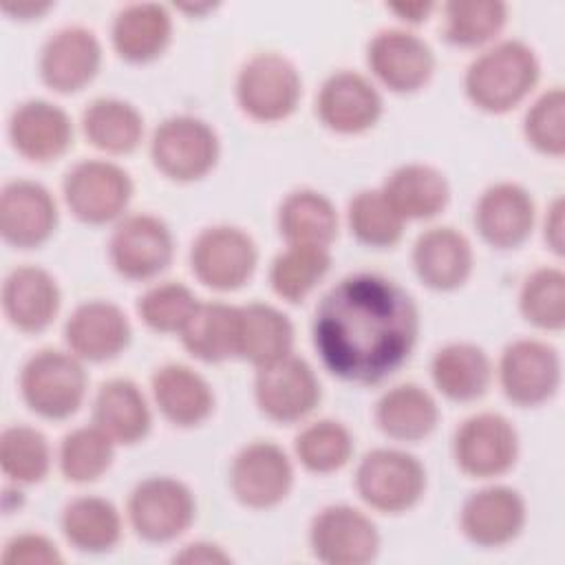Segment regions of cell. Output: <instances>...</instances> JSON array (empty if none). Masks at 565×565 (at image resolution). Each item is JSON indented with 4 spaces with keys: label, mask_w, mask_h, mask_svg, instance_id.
<instances>
[{
    "label": "cell",
    "mask_w": 565,
    "mask_h": 565,
    "mask_svg": "<svg viewBox=\"0 0 565 565\" xmlns=\"http://www.w3.org/2000/svg\"><path fill=\"white\" fill-rule=\"evenodd\" d=\"M419 313L411 294L380 274H351L320 300L313 347L340 380L377 384L413 353Z\"/></svg>",
    "instance_id": "cell-1"
},
{
    "label": "cell",
    "mask_w": 565,
    "mask_h": 565,
    "mask_svg": "<svg viewBox=\"0 0 565 565\" xmlns=\"http://www.w3.org/2000/svg\"><path fill=\"white\" fill-rule=\"evenodd\" d=\"M539 73L536 53L527 44L503 40L472 60L463 77V88L479 110L501 115L532 93Z\"/></svg>",
    "instance_id": "cell-2"
},
{
    "label": "cell",
    "mask_w": 565,
    "mask_h": 565,
    "mask_svg": "<svg viewBox=\"0 0 565 565\" xmlns=\"http://www.w3.org/2000/svg\"><path fill=\"white\" fill-rule=\"evenodd\" d=\"M24 404L44 419H66L86 395V371L77 355L57 349L33 353L20 371Z\"/></svg>",
    "instance_id": "cell-3"
},
{
    "label": "cell",
    "mask_w": 565,
    "mask_h": 565,
    "mask_svg": "<svg viewBox=\"0 0 565 565\" xmlns=\"http://www.w3.org/2000/svg\"><path fill=\"white\" fill-rule=\"evenodd\" d=\"M355 488L362 501L373 510L399 514L422 499L426 490V470L404 450L375 448L360 459Z\"/></svg>",
    "instance_id": "cell-4"
},
{
    "label": "cell",
    "mask_w": 565,
    "mask_h": 565,
    "mask_svg": "<svg viewBox=\"0 0 565 565\" xmlns=\"http://www.w3.org/2000/svg\"><path fill=\"white\" fill-rule=\"evenodd\" d=\"M214 128L192 115H174L161 121L150 141L154 168L172 181H196L218 161Z\"/></svg>",
    "instance_id": "cell-5"
},
{
    "label": "cell",
    "mask_w": 565,
    "mask_h": 565,
    "mask_svg": "<svg viewBox=\"0 0 565 565\" xmlns=\"http://www.w3.org/2000/svg\"><path fill=\"white\" fill-rule=\"evenodd\" d=\"M236 97L252 119L280 121L296 110L302 97V79L285 55L258 53L243 64L236 79Z\"/></svg>",
    "instance_id": "cell-6"
},
{
    "label": "cell",
    "mask_w": 565,
    "mask_h": 565,
    "mask_svg": "<svg viewBox=\"0 0 565 565\" xmlns=\"http://www.w3.org/2000/svg\"><path fill=\"white\" fill-rule=\"evenodd\" d=\"M64 201L75 218L104 225L124 214L132 199L130 174L113 161L88 159L75 163L62 183Z\"/></svg>",
    "instance_id": "cell-7"
},
{
    "label": "cell",
    "mask_w": 565,
    "mask_h": 565,
    "mask_svg": "<svg viewBox=\"0 0 565 565\" xmlns=\"http://www.w3.org/2000/svg\"><path fill=\"white\" fill-rule=\"evenodd\" d=\"M196 503L190 488L172 477H148L128 497L132 530L150 543H168L181 536L194 521Z\"/></svg>",
    "instance_id": "cell-8"
},
{
    "label": "cell",
    "mask_w": 565,
    "mask_h": 565,
    "mask_svg": "<svg viewBox=\"0 0 565 565\" xmlns=\"http://www.w3.org/2000/svg\"><path fill=\"white\" fill-rule=\"evenodd\" d=\"M258 263L254 238L234 225H212L192 241V274L210 289L234 291L243 287Z\"/></svg>",
    "instance_id": "cell-9"
},
{
    "label": "cell",
    "mask_w": 565,
    "mask_h": 565,
    "mask_svg": "<svg viewBox=\"0 0 565 565\" xmlns=\"http://www.w3.org/2000/svg\"><path fill=\"white\" fill-rule=\"evenodd\" d=\"M519 455V435L499 413H477L455 433L452 457L457 468L477 479L508 472Z\"/></svg>",
    "instance_id": "cell-10"
},
{
    "label": "cell",
    "mask_w": 565,
    "mask_h": 565,
    "mask_svg": "<svg viewBox=\"0 0 565 565\" xmlns=\"http://www.w3.org/2000/svg\"><path fill=\"white\" fill-rule=\"evenodd\" d=\"M309 545L322 563L364 565L377 556L380 532L358 508L327 505L311 521Z\"/></svg>",
    "instance_id": "cell-11"
},
{
    "label": "cell",
    "mask_w": 565,
    "mask_h": 565,
    "mask_svg": "<svg viewBox=\"0 0 565 565\" xmlns=\"http://www.w3.org/2000/svg\"><path fill=\"white\" fill-rule=\"evenodd\" d=\"M499 382L516 406H539L552 399L561 386V358L547 342L514 340L501 353Z\"/></svg>",
    "instance_id": "cell-12"
},
{
    "label": "cell",
    "mask_w": 565,
    "mask_h": 565,
    "mask_svg": "<svg viewBox=\"0 0 565 565\" xmlns=\"http://www.w3.org/2000/svg\"><path fill=\"white\" fill-rule=\"evenodd\" d=\"M294 486V466L287 452L271 441H254L236 452L230 466L234 497L254 510L285 501Z\"/></svg>",
    "instance_id": "cell-13"
},
{
    "label": "cell",
    "mask_w": 565,
    "mask_h": 565,
    "mask_svg": "<svg viewBox=\"0 0 565 565\" xmlns=\"http://www.w3.org/2000/svg\"><path fill=\"white\" fill-rule=\"evenodd\" d=\"M258 408L274 422L305 419L320 402V382L311 364L298 355L260 366L254 382Z\"/></svg>",
    "instance_id": "cell-14"
},
{
    "label": "cell",
    "mask_w": 565,
    "mask_h": 565,
    "mask_svg": "<svg viewBox=\"0 0 565 565\" xmlns=\"http://www.w3.org/2000/svg\"><path fill=\"white\" fill-rule=\"evenodd\" d=\"M110 263L128 280H148L161 274L174 254L168 225L152 214H130L121 218L108 245Z\"/></svg>",
    "instance_id": "cell-15"
},
{
    "label": "cell",
    "mask_w": 565,
    "mask_h": 565,
    "mask_svg": "<svg viewBox=\"0 0 565 565\" xmlns=\"http://www.w3.org/2000/svg\"><path fill=\"white\" fill-rule=\"evenodd\" d=\"M371 73L393 93H415L435 71L433 49L415 33L402 29L380 31L366 49Z\"/></svg>",
    "instance_id": "cell-16"
},
{
    "label": "cell",
    "mask_w": 565,
    "mask_h": 565,
    "mask_svg": "<svg viewBox=\"0 0 565 565\" xmlns=\"http://www.w3.org/2000/svg\"><path fill=\"white\" fill-rule=\"evenodd\" d=\"M57 227L53 194L38 181L15 179L0 194V234L20 249L40 247Z\"/></svg>",
    "instance_id": "cell-17"
},
{
    "label": "cell",
    "mask_w": 565,
    "mask_h": 565,
    "mask_svg": "<svg viewBox=\"0 0 565 565\" xmlns=\"http://www.w3.org/2000/svg\"><path fill=\"white\" fill-rule=\"evenodd\" d=\"M102 66V44L84 26H64L42 46L40 75L55 93H77L88 86Z\"/></svg>",
    "instance_id": "cell-18"
},
{
    "label": "cell",
    "mask_w": 565,
    "mask_h": 565,
    "mask_svg": "<svg viewBox=\"0 0 565 565\" xmlns=\"http://www.w3.org/2000/svg\"><path fill=\"white\" fill-rule=\"evenodd\" d=\"M525 519L523 497L508 486H490L472 492L463 501L459 514L461 532L479 547H501L514 541L521 534Z\"/></svg>",
    "instance_id": "cell-19"
},
{
    "label": "cell",
    "mask_w": 565,
    "mask_h": 565,
    "mask_svg": "<svg viewBox=\"0 0 565 565\" xmlns=\"http://www.w3.org/2000/svg\"><path fill=\"white\" fill-rule=\"evenodd\" d=\"M534 199L519 183H494L475 205V227L497 249L523 245L534 230Z\"/></svg>",
    "instance_id": "cell-20"
},
{
    "label": "cell",
    "mask_w": 565,
    "mask_h": 565,
    "mask_svg": "<svg viewBox=\"0 0 565 565\" xmlns=\"http://www.w3.org/2000/svg\"><path fill=\"white\" fill-rule=\"evenodd\" d=\"M316 113L320 121L340 135H358L375 126L382 115L377 88L360 73L340 71L324 79Z\"/></svg>",
    "instance_id": "cell-21"
},
{
    "label": "cell",
    "mask_w": 565,
    "mask_h": 565,
    "mask_svg": "<svg viewBox=\"0 0 565 565\" xmlns=\"http://www.w3.org/2000/svg\"><path fill=\"white\" fill-rule=\"evenodd\" d=\"M64 338L73 355L88 362L117 358L130 342V322L126 313L106 300L82 302L64 327Z\"/></svg>",
    "instance_id": "cell-22"
},
{
    "label": "cell",
    "mask_w": 565,
    "mask_h": 565,
    "mask_svg": "<svg viewBox=\"0 0 565 565\" xmlns=\"http://www.w3.org/2000/svg\"><path fill=\"white\" fill-rule=\"evenodd\" d=\"M9 139L15 152L24 159L46 163L68 150L73 124L64 108L46 99H29L11 115Z\"/></svg>",
    "instance_id": "cell-23"
},
{
    "label": "cell",
    "mask_w": 565,
    "mask_h": 565,
    "mask_svg": "<svg viewBox=\"0 0 565 565\" xmlns=\"http://www.w3.org/2000/svg\"><path fill=\"white\" fill-rule=\"evenodd\" d=\"M62 294L57 280L42 267L24 265L13 269L2 285V309L7 320L24 331L46 329L60 311Z\"/></svg>",
    "instance_id": "cell-24"
},
{
    "label": "cell",
    "mask_w": 565,
    "mask_h": 565,
    "mask_svg": "<svg viewBox=\"0 0 565 565\" xmlns=\"http://www.w3.org/2000/svg\"><path fill=\"white\" fill-rule=\"evenodd\" d=\"M472 245L452 227H433L417 236L413 245V267L417 278L437 291L461 287L472 271Z\"/></svg>",
    "instance_id": "cell-25"
},
{
    "label": "cell",
    "mask_w": 565,
    "mask_h": 565,
    "mask_svg": "<svg viewBox=\"0 0 565 565\" xmlns=\"http://www.w3.org/2000/svg\"><path fill=\"white\" fill-rule=\"evenodd\" d=\"M152 395L161 415L181 428L203 424L214 411L210 384L185 364H163L152 375Z\"/></svg>",
    "instance_id": "cell-26"
},
{
    "label": "cell",
    "mask_w": 565,
    "mask_h": 565,
    "mask_svg": "<svg viewBox=\"0 0 565 565\" xmlns=\"http://www.w3.org/2000/svg\"><path fill=\"white\" fill-rule=\"evenodd\" d=\"M93 422L115 444L130 446L148 435L152 415L141 388L130 380L115 377L99 386L93 404Z\"/></svg>",
    "instance_id": "cell-27"
},
{
    "label": "cell",
    "mask_w": 565,
    "mask_h": 565,
    "mask_svg": "<svg viewBox=\"0 0 565 565\" xmlns=\"http://www.w3.org/2000/svg\"><path fill=\"white\" fill-rule=\"evenodd\" d=\"M113 46L126 62H150L159 57L172 38V18L166 7L137 2L124 7L113 20Z\"/></svg>",
    "instance_id": "cell-28"
},
{
    "label": "cell",
    "mask_w": 565,
    "mask_h": 565,
    "mask_svg": "<svg viewBox=\"0 0 565 565\" xmlns=\"http://www.w3.org/2000/svg\"><path fill=\"white\" fill-rule=\"evenodd\" d=\"M382 192L404 221L433 218L448 205L450 199L446 177L426 163H406L395 168Z\"/></svg>",
    "instance_id": "cell-29"
},
{
    "label": "cell",
    "mask_w": 565,
    "mask_h": 565,
    "mask_svg": "<svg viewBox=\"0 0 565 565\" xmlns=\"http://www.w3.org/2000/svg\"><path fill=\"white\" fill-rule=\"evenodd\" d=\"M430 375L439 393L448 399L472 402L488 391L492 364L481 347L472 342H450L435 353Z\"/></svg>",
    "instance_id": "cell-30"
},
{
    "label": "cell",
    "mask_w": 565,
    "mask_h": 565,
    "mask_svg": "<svg viewBox=\"0 0 565 565\" xmlns=\"http://www.w3.org/2000/svg\"><path fill=\"white\" fill-rule=\"evenodd\" d=\"M291 347L294 327L282 311L263 302L238 307V358L260 369L287 358Z\"/></svg>",
    "instance_id": "cell-31"
},
{
    "label": "cell",
    "mask_w": 565,
    "mask_h": 565,
    "mask_svg": "<svg viewBox=\"0 0 565 565\" xmlns=\"http://www.w3.org/2000/svg\"><path fill=\"white\" fill-rule=\"evenodd\" d=\"M380 430L397 441L426 439L439 422L437 402L417 384H399L386 391L375 406Z\"/></svg>",
    "instance_id": "cell-32"
},
{
    "label": "cell",
    "mask_w": 565,
    "mask_h": 565,
    "mask_svg": "<svg viewBox=\"0 0 565 565\" xmlns=\"http://www.w3.org/2000/svg\"><path fill=\"white\" fill-rule=\"evenodd\" d=\"M278 230L287 245L329 247L338 236V212L316 190H296L278 207Z\"/></svg>",
    "instance_id": "cell-33"
},
{
    "label": "cell",
    "mask_w": 565,
    "mask_h": 565,
    "mask_svg": "<svg viewBox=\"0 0 565 565\" xmlns=\"http://www.w3.org/2000/svg\"><path fill=\"white\" fill-rule=\"evenodd\" d=\"M183 347L203 362L238 358V307L199 302L181 331Z\"/></svg>",
    "instance_id": "cell-34"
},
{
    "label": "cell",
    "mask_w": 565,
    "mask_h": 565,
    "mask_svg": "<svg viewBox=\"0 0 565 565\" xmlns=\"http://www.w3.org/2000/svg\"><path fill=\"white\" fill-rule=\"evenodd\" d=\"M62 532L79 552H108L121 539V516L102 497H77L62 512Z\"/></svg>",
    "instance_id": "cell-35"
},
{
    "label": "cell",
    "mask_w": 565,
    "mask_h": 565,
    "mask_svg": "<svg viewBox=\"0 0 565 565\" xmlns=\"http://www.w3.org/2000/svg\"><path fill=\"white\" fill-rule=\"evenodd\" d=\"M86 139L110 154L132 152L143 137L141 113L117 97H99L88 104L82 115Z\"/></svg>",
    "instance_id": "cell-36"
},
{
    "label": "cell",
    "mask_w": 565,
    "mask_h": 565,
    "mask_svg": "<svg viewBox=\"0 0 565 565\" xmlns=\"http://www.w3.org/2000/svg\"><path fill=\"white\" fill-rule=\"evenodd\" d=\"M331 269L329 247L318 245H287L269 269L271 289L289 300L300 302Z\"/></svg>",
    "instance_id": "cell-37"
},
{
    "label": "cell",
    "mask_w": 565,
    "mask_h": 565,
    "mask_svg": "<svg viewBox=\"0 0 565 565\" xmlns=\"http://www.w3.org/2000/svg\"><path fill=\"white\" fill-rule=\"evenodd\" d=\"M508 7L499 0H455L444 7V35L457 46L490 42L505 24Z\"/></svg>",
    "instance_id": "cell-38"
},
{
    "label": "cell",
    "mask_w": 565,
    "mask_h": 565,
    "mask_svg": "<svg viewBox=\"0 0 565 565\" xmlns=\"http://www.w3.org/2000/svg\"><path fill=\"white\" fill-rule=\"evenodd\" d=\"M115 441L99 426L71 430L60 444V470L73 483L99 479L113 463Z\"/></svg>",
    "instance_id": "cell-39"
},
{
    "label": "cell",
    "mask_w": 565,
    "mask_h": 565,
    "mask_svg": "<svg viewBox=\"0 0 565 565\" xmlns=\"http://www.w3.org/2000/svg\"><path fill=\"white\" fill-rule=\"evenodd\" d=\"M0 466L15 483H38L51 468V446L31 426H9L0 435Z\"/></svg>",
    "instance_id": "cell-40"
},
{
    "label": "cell",
    "mask_w": 565,
    "mask_h": 565,
    "mask_svg": "<svg viewBox=\"0 0 565 565\" xmlns=\"http://www.w3.org/2000/svg\"><path fill=\"white\" fill-rule=\"evenodd\" d=\"M351 234L369 247H393L404 232V218L382 190H362L349 203Z\"/></svg>",
    "instance_id": "cell-41"
},
{
    "label": "cell",
    "mask_w": 565,
    "mask_h": 565,
    "mask_svg": "<svg viewBox=\"0 0 565 565\" xmlns=\"http://www.w3.org/2000/svg\"><path fill=\"white\" fill-rule=\"evenodd\" d=\"M298 461L318 475L340 470L353 452V437L349 428L333 419H320L302 428L296 437Z\"/></svg>",
    "instance_id": "cell-42"
},
{
    "label": "cell",
    "mask_w": 565,
    "mask_h": 565,
    "mask_svg": "<svg viewBox=\"0 0 565 565\" xmlns=\"http://www.w3.org/2000/svg\"><path fill=\"white\" fill-rule=\"evenodd\" d=\"M519 309L523 318L545 331L565 327V274L558 267L532 271L521 287Z\"/></svg>",
    "instance_id": "cell-43"
},
{
    "label": "cell",
    "mask_w": 565,
    "mask_h": 565,
    "mask_svg": "<svg viewBox=\"0 0 565 565\" xmlns=\"http://www.w3.org/2000/svg\"><path fill=\"white\" fill-rule=\"evenodd\" d=\"M199 300L181 282H161L150 287L137 305L146 327L159 333H181L192 318Z\"/></svg>",
    "instance_id": "cell-44"
},
{
    "label": "cell",
    "mask_w": 565,
    "mask_h": 565,
    "mask_svg": "<svg viewBox=\"0 0 565 565\" xmlns=\"http://www.w3.org/2000/svg\"><path fill=\"white\" fill-rule=\"evenodd\" d=\"M525 139L539 152L563 157L565 152V93L561 86L545 90L525 115Z\"/></svg>",
    "instance_id": "cell-45"
},
{
    "label": "cell",
    "mask_w": 565,
    "mask_h": 565,
    "mask_svg": "<svg viewBox=\"0 0 565 565\" xmlns=\"http://www.w3.org/2000/svg\"><path fill=\"white\" fill-rule=\"evenodd\" d=\"M2 563L49 565V563H62V554L55 547V543L42 534H18L4 545Z\"/></svg>",
    "instance_id": "cell-46"
},
{
    "label": "cell",
    "mask_w": 565,
    "mask_h": 565,
    "mask_svg": "<svg viewBox=\"0 0 565 565\" xmlns=\"http://www.w3.org/2000/svg\"><path fill=\"white\" fill-rule=\"evenodd\" d=\"M232 556L225 554L218 545L214 543H190L185 545L179 554H174V563H230Z\"/></svg>",
    "instance_id": "cell-47"
},
{
    "label": "cell",
    "mask_w": 565,
    "mask_h": 565,
    "mask_svg": "<svg viewBox=\"0 0 565 565\" xmlns=\"http://www.w3.org/2000/svg\"><path fill=\"white\" fill-rule=\"evenodd\" d=\"M563 212H565L563 199H556L550 205V212L545 216V243L552 247L554 254H563V225H565Z\"/></svg>",
    "instance_id": "cell-48"
},
{
    "label": "cell",
    "mask_w": 565,
    "mask_h": 565,
    "mask_svg": "<svg viewBox=\"0 0 565 565\" xmlns=\"http://www.w3.org/2000/svg\"><path fill=\"white\" fill-rule=\"evenodd\" d=\"M386 7H388V11L397 13L402 20L413 22V24L426 20L433 11V2H395V4H386Z\"/></svg>",
    "instance_id": "cell-49"
},
{
    "label": "cell",
    "mask_w": 565,
    "mask_h": 565,
    "mask_svg": "<svg viewBox=\"0 0 565 565\" xmlns=\"http://www.w3.org/2000/svg\"><path fill=\"white\" fill-rule=\"evenodd\" d=\"M2 9H4L7 13H11V15L20 18V20H29V18H38V15H42L44 11H49V9H51V2H42V4H38V2H18V4L4 2Z\"/></svg>",
    "instance_id": "cell-50"
}]
</instances>
